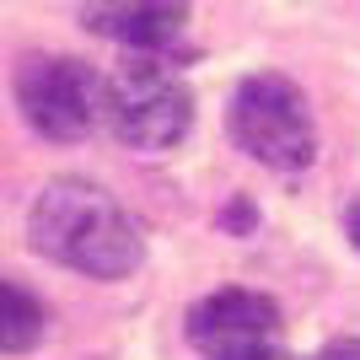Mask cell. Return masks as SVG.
Segmentation results:
<instances>
[{
  "mask_svg": "<svg viewBox=\"0 0 360 360\" xmlns=\"http://www.w3.org/2000/svg\"><path fill=\"white\" fill-rule=\"evenodd\" d=\"M345 231H349V242L360 248V188L349 194V205H345Z\"/></svg>",
  "mask_w": 360,
  "mask_h": 360,
  "instance_id": "cell-9",
  "label": "cell"
},
{
  "mask_svg": "<svg viewBox=\"0 0 360 360\" xmlns=\"http://www.w3.org/2000/svg\"><path fill=\"white\" fill-rule=\"evenodd\" d=\"M188 339L205 360H290L280 345V307L258 290H215L194 301Z\"/></svg>",
  "mask_w": 360,
  "mask_h": 360,
  "instance_id": "cell-5",
  "label": "cell"
},
{
  "mask_svg": "<svg viewBox=\"0 0 360 360\" xmlns=\"http://www.w3.org/2000/svg\"><path fill=\"white\" fill-rule=\"evenodd\" d=\"M44 323H49L44 301H32L16 280L0 285V349H6V355H27V349L44 339Z\"/></svg>",
  "mask_w": 360,
  "mask_h": 360,
  "instance_id": "cell-7",
  "label": "cell"
},
{
  "mask_svg": "<svg viewBox=\"0 0 360 360\" xmlns=\"http://www.w3.org/2000/svg\"><path fill=\"white\" fill-rule=\"evenodd\" d=\"M312 360H360V339H333V345H323Z\"/></svg>",
  "mask_w": 360,
  "mask_h": 360,
  "instance_id": "cell-8",
  "label": "cell"
},
{
  "mask_svg": "<svg viewBox=\"0 0 360 360\" xmlns=\"http://www.w3.org/2000/svg\"><path fill=\"white\" fill-rule=\"evenodd\" d=\"M231 140H237L253 162L274 167V172H301L317 156V124L312 108L301 97L296 81L285 75H248L231 91Z\"/></svg>",
  "mask_w": 360,
  "mask_h": 360,
  "instance_id": "cell-3",
  "label": "cell"
},
{
  "mask_svg": "<svg viewBox=\"0 0 360 360\" xmlns=\"http://www.w3.org/2000/svg\"><path fill=\"white\" fill-rule=\"evenodd\" d=\"M16 108L27 119L32 135L44 140H86L108 119V75L70 54H27L16 65Z\"/></svg>",
  "mask_w": 360,
  "mask_h": 360,
  "instance_id": "cell-4",
  "label": "cell"
},
{
  "mask_svg": "<svg viewBox=\"0 0 360 360\" xmlns=\"http://www.w3.org/2000/svg\"><path fill=\"white\" fill-rule=\"evenodd\" d=\"M194 124V91L162 54H129L108 75V129L135 150H172Z\"/></svg>",
  "mask_w": 360,
  "mask_h": 360,
  "instance_id": "cell-2",
  "label": "cell"
},
{
  "mask_svg": "<svg viewBox=\"0 0 360 360\" xmlns=\"http://www.w3.org/2000/svg\"><path fill=\"white\" fill-rule=\"evenodd\" d=\"M81 22L97 38H113L129 54H162L188 27V0H86Z\"/></svg>",
  "mask_w": 360,
  "mask_h": 360,
  "instance_id": "cell-6",
  "label": "cell"
},
{
  "mask_svg": "<svg viewBox=\"0 0 360 360\" xmlns=\"http://www.w3.org/2000/svg\"><path fill=\"white\" fill-rule=\"evenodd\" d=\"M27 237L44 258L75 274H91V280H124L146 258L140 226L124 215V205L81 178L44 183V194L32 199L27 215Z\"/></svg>",
  "mask_w": 360,
  "mask_h": 360,
  "instance_id": "cell-1",
  "label": "cell"
}]
</instances>
